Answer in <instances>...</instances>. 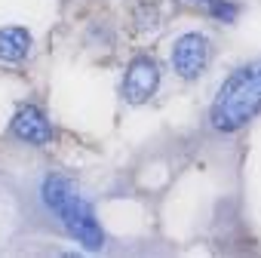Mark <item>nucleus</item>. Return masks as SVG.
I'll use <instances>...</instances> for the list:
<instances>
[{
  "instance_id": "f257e3e1",
  "label": "nucleus",
  "mask_w": 261,
  "mask_h": 258,
  "mask_svg": "<svg viewBox=\"0 0 261 258\" xmlns=\"http://www.w3.org/2000/svg\"><path fill=\"white\" fill-rule=\"evenodd\" d=\"M258 114H261V59H252L233 68L221 80L209 105V126L221 136H230L249 126V120H255Z\"/></svg>"
},
{
  "instance_id": "f03ea898",
  "label": "nucleus",
  "mask_w": 261,
  "mask_h": 258,
  "mask_svg": "<svg viewBox=\"0 0 261 258\" xmlns=\"http://www.w3.org/2000/svg\"><path fill=\"white\" fill-rule=\"evenodd\" d=\"M40 197H43V206L59 215L65 230L80 246H86L92 252L105 246V230L98 227L92 206L77 194V188H74V182L68 175H46L43 188H40Z\"/></svg>"
},
{
  "instance_id": "7ed1b4c3",
  "label": "nucleus",
  "mask_w": 261,
  "mask_h": 258,
  "mask_svg": "<svg viewBox=\"0 0 261 258\" xmlns=\"http://www.w3.org/2000/svg\"><path fill=\"white\" fill-rule=\"evenodd\" d=\"M209 59H212V43L203 31H188L181 37H175L172 43V53H169V62H172V71L175 77L181 80H200L209 68Z\"/></svg>"
},
{
  "instance_id": "20e7f679",
  "label": "nucleus",
  "mask_w": 261,
  "mask_h": 258,
  "mask_svg": "<svg viewBox=\"0 0 261 258\" xmlns=\"http://www.w3.org/2000/svg\"><path fill=\"white\" fill-rule=\"evenodd\" d=\"M160 86V62L154 56H136L126 65L123 83H120V95L129 105H145Z\"/></svg>"
},
{
  "instance_id": "39448f33",
  "label": "nucleus",
  "mask_w": 261,
  "mask_h": 258,
  "mask_svg": "<svg viewBox=\"0 0 261 258\" xmlns=\"http://www.w3.org/2000/svg\"><path fill=\"white\" fill-rule=\"evenodd\" d=\"M10 133H13L19 142H25V145L43 148V145L53 142L56 129H53V123L46 120V114H43L37 105H22V108L13 114V120H10Z\"/></svg>"
},
{
  "instance_id": "423d86ee",
  "label": "nucleus",
  "mask_w": 261,
  "mask_h": 258,
  "mask_svg": "<svg viewBox=\"0 0 261 258\" xmlns=\"http://www.w3.org/2000/svg\"><path fill=\"white\" fill-rule=\"evenodd\" d=\"M28 53H31V34H28V28H19V25L0 28V62L19 65V62L28 59Z\"/></svg>"
},
{
  "instance_id": "0eeeda50",
  "label": "nucleus",
  "mask_w": 261,
  "mask_h": 258,
  "mask_svg": "<svg viewBox=\"0 0 261 258\" xmlns=\"http://www.w3.org/2000/svg\"><path fill=\"white\" fill-rule=\"evenodd\" d=\"M129 28H133L136 34H151L163 25V4L160 0H133V7H129Z\"/></svg>"
},
{
  "instance_id": "6e6552de",
  "label": "nucleus",
  "mask_w": 261,
  "mask_h": 258,
  "mask_svg": "<svg viewBox=\"0 0 261 258\" xmlns=\"http://www.w3.org/2000/svg\"><path fill=\"white\" fill-rule=\"evenodd\" d=\"M206 13H209L215 22L233 25L237 16H240V4H233V0H206Z\"/></svg>"
},
{
  "instance_id": "1a4fd4ad",
  "label": "nucleus",
  "mask_w": 261,
  "mask_h": 258,
  "mask_svg": "<svg viewBox=\"0 0 261 258\" xmlns=\"http://www.w3.org/2000/svg\"><path fill=\"white\" fill-rule=\"evenodd\" d=\"M197 4H206V0H197Z\"/></svg>"
}]
</instances>
